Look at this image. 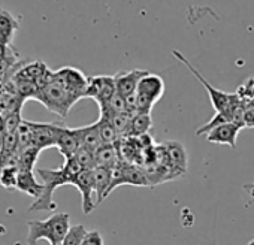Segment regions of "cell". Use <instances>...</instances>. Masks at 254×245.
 <instances>
[{
  "instance_id": "1",
  "label": "cell",
  "mask_w": 254,
  "mask_h": 245,
  "mask_svg": "<svg viewBox=\"0 0 254 245\" xmlns=\"http://www.w3.org/2000/svg\"><path fill=\"white\" fill-rule=\"evenodd\" d=\"M82 171L81 165L75 157L64 160V165L59 169H44L39 168L36 175L41 178L44 191L39 199H36L29 211H53L57 208V203L53 199L54 191L62 185H72L78 174Z\"/></svg>"
},
{
  "instance_id": "2",
  "label": "cell",
  "mask_w": 254,
  "mask_h": 245,
  "mask_svg": "<svg viewBox=\"0 0 254 245\" xmlns=\"http://www.w3.org/2000/svg\"><path fill=\"white\" fill-rule=\"evenodd\" d=\"M70 229V215L67 212H56L47 220H33L27 223V245H36L41 239H47L50 245H62Z\"/></svg>"
},
{
  "instance_id": "3",
  "label": "cell",
  "mask_w": 254,
  "mask_h": 245,
  "mask_svg": "<svg viewBox=\"0 0 254 245\" xmlns=\"http://www.w3.org/2000/svg\"><path fill=\"white\" fill-rule=\"evenodd\" d=\"M33 100L42 103L53 114H56L62 118H66L69 115L72 106L79 99H76L67 88H64L59 81H56L54 73H53V79L36 94V97Z\"/></svg>"
},
{
  "instance_id": "4",
  "label": "cell",
  "mask_w": 254,
  "mask_h": 245,
  "mask_svg": "<svg viewBox=\"0 0 254 245\" xmlns=\"http://www.w3.org/2000/svg\"><path fill=\"white\" fill-rule=\"evenodd\" d=\"M172 54H174V57H175L180 63H183V64H184V66H186V67L199 79V82L206 88V91L209 93V99H211V103H212L215 112L227 114V115L230 117V121H232V120H233V112H235L236 106L242 103V102L239 100V97L236 96V93H226V91H221V90L214 88V87L202 76V73H200V72L187 60V57H186L184 54H181L178 50H174Z\"/></svg>"
},
{
  "instance_id": "5",
  "label": "cell",
  "mask_w": 254,
  "mask_h": 245,
  "mask_svg": "<svg viewBox=\"0 0 254 245\" xmlns=\"http://www.w3.org/2000/svg\"><path fill=\"white\" fill-rule=\"evenodd\" d=\"M165 93V82L156 73H147L136 90V109L135 114H151L153 106L162 99ZM133 114V115H135Z\"/></svg>"
},
{
  "instance_id": "6",
  "label": "cell",
  "mask_w": 254,
  "mask_h": 245,
  "mask_svg": "<svg viewBox=\"0 0 254 245\" xmlns=\"http://www.w3.org/2000/svg\"><path fill=\"white\" fill-rule=\"evenodd\" d=\"M54 79L59 81L64 88H67L76 99H84L87 85H88V78L76 67H62L54 72Z\"/></svg>"
},
{
  "instance_id": "7",
  "label": "cell",
  "mask_w": 254,
  "mask_h": 245,
  "mask_svg": "<svg viewBox=\"0 0 254 245\" xmlns=\"http://www.w3.org/2000/svg\"><path fill=\"white\" fill-rule=\"evenodd\" d=\"M115 94H117V88H115L114 76L97 75V76L88 78L85 97L94 99L96 103L99 105V108L106 105Z\"/></svg>"
},
{
  "instance_id": "8",
  "label": "cell",
  "mask_w": 254,
  "mask_h": 245,
  "mask_svg": "<svg viewBox=\"0 0 254 245\" xmlns=\"http://www.w3.org/2000/svg\"><path fill=\"white\" fill-rule=\"evenodd\" d=\"M73 187L78 188V191L81 193L82 197V212L91 214L93 209L97 205V199H96V190H94V180H93V169H82L78 177L75 178Z\"/></svg>"
},
{
  "instance_id": "9",
  "label": "cell",
  "mask_w": 254,
  "mask_h": 245,
  "mask_svg": "<svg viewBox=\"0 0 254 245\" xmlns=\"http://www.w3.org/2000/svg\"><path fill=\"white\" fill-rule=\"evenodd\" d=\"M54 139H56V148L64 157V160L75 157L78 150L81 148V144L75 130L70 127L56 124V122H54Z\"/></svg>"
},
{
  "instance_id": "10",
  "label": "cell",
  "mask_w": 254,
  "mask_h": 245,
  "mask_svg": "<svg viewBox=\"0 0 254 245\" xmlns=\"http://www.w3.org/2000/svg\"><path fill=\"white\" fill-rule=\"evenodd\" d=\"M147 73H148L147 70L133 69V70H129V72H120V73L114 75L117 94H120L124 99L133 96L136 93V90H138V85H139L141 79Z\"/></svg>"
},
{
  "instance_id": "11",
  "label": "cell",
  "mask_w": 254,
  "mask_h": 245,
  "mask_svg": "<svg viewBox=\"0 0 254 245\" xmlns=\"http://www.w3.org/2000/svg\"><path fill=\"white\" fill-rule=\"evenodd\" d=\"M30 147H35L41 151L56 147L54 122H32Z\"/></svg>"
},
{
  "instance_id": "12",
  "label": "cell",
  "mask_w": 254,
  "mask_h": 245,
  "mask_svg": "<svg viewBox=\"0 0 254 245\" xmlns=\"http://www.w3.org/2000/svg\"><path fill=\"white\" fill-rule=\"evenodd\" d=\"M20 27V18L14 17L0 5V50H6L11 47L15 32Z\"/></svg>"
},
{
  "instance_id": "13",
  "label": "cell",
  "mask_w": 254,
  "mask_h": 245,
  "mask_svg": "<svg viewBox=\"0 0 254 245\" xmlns=\"http://www.w3.org/2000/svg\"><path fill=\"white\" fill-rule=\"evenodd\" d=\"M239 132H241L239 126L233 124V122H227V124H223V126L214 129L212 132H209L206 135V141L211 144L227 145L230 148H235Z\"/></svg>"
},
{
  "instance_id": "14",
  "label": "cell",
  "mask_w": 254,
  "mask_h": 245,
  "mask_svg": "<svg viewBox=\"0 0 254 245\" xmlns=\"http://www.w3.org/2000/svg\"><path fill=\"white\" fill-rule=\"evenodd\" d=\"M93 180H94L96 199H97V203H100L103 199L109 196V187L112 183V169L96 166L93 169Z\"/></svg>"
},
{
  "instance_id": "15",
  "label": "cell",
  "mask_w": 254,
  "mask_h": 245,
  "mask_svg": "<svg viewBox=\"0 0 254 245\" xmlns=\"http://www.w3.org/2000/svg\"><path fill=\"white\" fill-rule=\"evenodd\" d=\"M17 190L35 197L39 199L42 191H44V185L42 183H39L33 174V171H29V169H20V174H18V184H17Z\"/></svg>"
},
{
  "instance_id": "16",
  "label": "cell",
  "mask_w": 254,
  "mask_h": 245,
  "mask_svg": "<svg viewBox=\"0 0 254 245\" xmlns=\"http://www.w3.org/2000/svg\"><path fill=\"white\" fill-rule=\"evenodd\" d=\"M78 139H79V144H81V148H87L90 151H96L100 145H102V139H100V132H99V124L97 121L91 126H85V127H78V129H73Z\"/></svg>"
},
{
  "instance_id": "17",
  "label": "cell",
  "mask_w": 254,
  "mask_h": 245,
  "mask_svg": "<svg viewBox=\"0 0 254 245\" xmlns=\"http://www.w3.org/2000/svg\"><path fill=\"white\" fill-rule=\"evenodd\" d=\"M94 157H96V166L109 168V169H114L121 160L117 145H100L94 151Z\"/></svg>"
},
{
  "instance_id": "18",
  "label": "cell",
  "mask_w": 254,
  "mask_h": 245,
  "mask_svg": "<svg viewBox=\"0 0 254 245\" xmlns=\"http://www.w3.org/2000/svg\"><path fill=\"white\" fill-rule=\"evenodd\" d=\"M153 129V118L151 114H135L130 122V129L127 138H141L144 135H148V132Z\"/></svg>"
},
{
  "instance_id": "19",
  "label": "cell",
  "mask_w": 254,
  "mask_h": 245,
  "mask_svg": "<svg viewBox=\"0 0 254 245\" xmlns=\"http://www.w3.org/2000/svg\"><path fill=\"white\" fill-rule=\"evenodd\" d=\"M99 124V132H100V139L102 145H117L120 142V135L115 130V127L111 124V120L106 117H99L97 120Z\"/></svg>"
},
{
  "instance_id": "20",
  "label": "cell",
  "mask_w": 254,
  "mask_h": 245,
  "mask_svg": "<svg viewBox=\"0 0 254 245\" xmlns=\"http://www.w3.org/2000/svg\"><path fill=\"white\" fill-rule=\"evenodd\" d=\"M18 174L20 168L18 166H6L0 171V187L6 190H17L18 184Z\"/></svg>"
},
{
  "instance_id": "21",
  "label": "cell",
  "mask_w": 254,
  "mask_h": 245,
  "mask_svg": "<svg viewBox=\"0 0 254 245\" xmlns=\"http://www.w3.org/2000/svg\"><path fill=\"white\" fill-rule=\"evenodd\" d=\"M41 150L35 148V147H26L20 150V157H18V168L20 169H29L33 171L38 157H39Z\"/></svg>"
},
{
  "instance_id": "22",
  "label": "cell",
  "mask_w": 254,
  "mask_h": 245,
  "mask_svg": "<svg viewBox=\"0 0 254 245\" xmlns=\"http://www.w3.org/2000/svg\"><path fill=\"white\" fill-rule=\"evenodd\" d=\"M227 122H232V121H230V117H229L227 114L215 112V114H214V117L206 122L205 126H202L200 129H197L196 136H203V135L206 136L209 132H212L214 129L220 127V126H223V124H227Z\"/></svg>"
},
{
  "instance_id": "23",
  "label": "cell",
  "mask_w": 254,
  "mask_h": 245,
  "mask_svg": "<svg viewBox=\"0 0 254 245\" xmlns=\"http://www.w3.org/2000/svg\"><path fill=\"white\" fill-rule=\"evenodd\" d=\"M87 229L85 226L82 224H75V226H70L67 235L64 236L62 245H82V241L87 235Z\"/></svg>"
},
{
  "instance_id": "24",
  "label": "cell",
  "mask_w": 254,
  "mask_h": 245,
  "mask_svg": "<svg viewBox=\"0 0 254 245\" xmlns=\"http://www.w3.org/2000/svg\"><path fill=\"white\" fill-rule=\"evenodd\" d=\"M236 96L245 105L254 100V76L248 78L244 84H241L236 90Z\"/></svg>"
},
{
  "instance_id": "25",
  "label": "cell",
  "mask_w": 254,
  "mask_h": 245,
  "mask_svg": "<svg viewBox=\"0 0 254 245\" xmlns=\"http://www.w3.org/2000/svg\"><path fill=\"white\" fill-rule=\"evenodd\" d=\"M75 159L78 160V163L81 165L82 169H94L96 168V157L94 153L87 150V148H79Z\"/></svg>"
},
{
  "instance_id": "26",
  "label": "cell",
  "mask_w": 254,
  "mask_h": 245,
  "mask_svg": "<svg viewBox=\"0 0 254 245\" xmlns=\"http://www.w3.org/2000/svg\"><path fill=\"white\" fill-rule=\"evenodd\" d=\"M82 245H103L102 233L99 230H88L82 241Z\"/></svg>"
},
{
  "instance_id": "27",
  "label": "cell",
  "mask_w": 254,
  "mask_h": 245,
  "mask_svg": "<svg viewBox=\"0 0 254 245\" xmlns=\"http://www.w3.org/2000/svg\"><path fill=\"white\" fill-rule=\"evenodd\" d=\"M244 191L251 197V202H254V183H251V184H244Z\"/></svg>"
},
{
  "instance_id": "28",
  "label": "cell",
  "mask_w": 254,
  "mask_h": 245,
  "mask_svg": "<svg viewBox=\"0 0 254 245\" xmlns=\"http://www.w3.org/2000/svg\"><path fill=\"white\" fill-rule=\"evenodd\" d=\"M3 148H5V132L0 133V156L3 153Z\"/></svg>"
},
{
  "instance_id": "29",
  "label": "cell",
  "mask_w": 254,
  "mask_h": 245,
  "mask_svg": "<svg viewBox=\"0 0 254 245\" xmlns=\"http://www.w3.org/2000/svg\"><path fill=\"white\" fill-rule=\"evenodd\" d=\"M5 132V117L0 114V133Z\"/></svg>"
},
{
  "instance_id": "30",
  "label": "cell",
  "mask_w": 254,
  "mask_h": 245,
  "mask_svg": "<svg viewBox=\"0 0 254 245\" xmlns=\"http://www.w3.org/2000/svg\"><path fill=\"white\" fill-rule=\"evenodd\" d=\"M247 245H254V239H251V241H250V242H248Z\"/></svg>"
}]
</instances>
